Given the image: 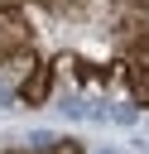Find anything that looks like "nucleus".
I'll use <instances>...</instances> for the list:
<instances>
[{
	"label": "nucleus",
	"mask_w": 149,
	"mask_h": 154,
	"mask_svg": "<svg viewBox=\"0 0 149 154\" xmlns=\"http://www.w3.org/2000/svg\"><path fill=\"white\" fill-rule=\"evenodd\" d=\"M106 120H111V125H135V120H139V106H135L130 96H115V101H106Z\"/></svg>",
	"instance_id": "nucleus-3"
},
{
	"label": "nucleus",
	"mask_w": 149,
	"mask_h": 154,
	"mask_svg": "<svg viewBox=\"0 0 149 154\" xmlns=\"http://www.w3.org/2000/svg\"><path fill=\"white\" fill-rule=\"evenodd\" d=\"M125 91H130V101L144 111V106H149V67H135V63H125Z\"/></svg>",
	"instance_id": "nucleus-2"
},
{
	"label": "nucleus",
	"mask_w": 149,
	"mask_h": 154,
	"mask_svg": "<svg viewBox=\"0 0 149 154\" xmlns=\"http://www.w3.org/2000/svg\"><path fill=\"white\" fill-rule=\"evenodd\" d=\"M53 106H58V116H67V120H87V96H77V91L53 96Z\"/></svg>",
	"instance_id": "nucleus-4"
},
{
	"label": "nucleus",
	"mask_w": 149,
	"mask_h": 154,
	"mask_svg": "<svg viewBox=\"0 0 149 154\" xmlns=\"http://www.w3.org/2000/svg\"><path fill=\"white\" fill-rule=\"evenodd\" d=\"M87 154H120L115 144H96V149H87Z\"/></svg>",
	"instance_id": "nucleus-5"
},
{
	"label": "nucleus",
	"mask_w": 149,
	"mask_h": 154,
	"mask_svg": "<svg viewBox=\"0 0 149 154\" xmlns=\"http://www.w3.org/2000/svg\"><path fill=\"white\" fill-rule=\"evenodd\" d=\"M14 96H19V106H43V101L53 96V63L38 58V63L24 72V82L14 87Z\"/></svg>",
	"instance_id": "nucleus-1"
}]
</instances>
